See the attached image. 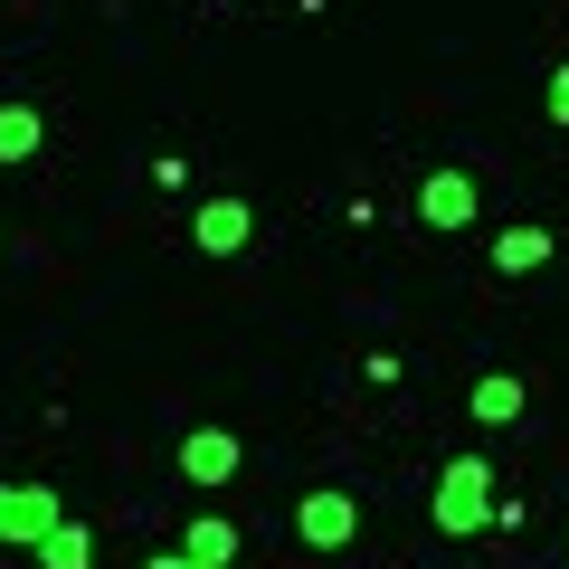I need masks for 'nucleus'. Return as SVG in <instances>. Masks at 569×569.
Returning <instances> with one entry per match:
<instances>
[{"label":"nucleus","mask_w":569,"mask_h":569,"mask_svg":"<svg viewBox=\"0 0 569 569\" xmlns=\"http://www.w3.org/2000/svg\"><path fill=\"white\" fill-rule=\"evenodd\" d=\"M0 257H10V238H0Z\"/></svg>","instance_id":"2eb2a0df"},{"label":"nucleus","mask_w":569,"mask_h":569,"mask_svg":"<svg viewBox=\"0 0 569 569\" xmlns=\"http://www.w3.org/2000/svg\"><path fill=\"white\" fill-rule=\"evenodd\" d=\"M295 541H305V550H351V541H361V503H351L342 485L305 493V503H295Z\"/></svg>","instance_id":"f03ea898"},{"label":"nucleus","mask_w":569,"mask_h":569,"mask_svg":"<svg viewBox=\"0 0 569 569\" xmlns=\"http://www.w3.org/2000/svg\"><path fill=\"white\" fill-rule=\"evenodd\" d=\"M485 257H493V276H541V266L560 257V238H550L541 219H512V228H493Z\"/></svg>","instance_id":"0eeeda50"},{"label":"nucleus","mask_w":569,"mask_h":569,"mask_svg":"<svg viewBox=\"0 0 569 569\" xmlns=\"http://www.w3.org/2000/svg\"><path fill=\"white\" fill-rule=\"evenodd\" d=\"M181 550H190V560H200V569H238L247 531H238V522H219V512H200V522L181 531Z\"/></svg>","instance_id":"9d476101"},{"label":"nucleus","mask_w":569,"mask_h":569,"mask_svg":"<svg viewBox=\"0 0 569 569\" xmlns=\"http://www.w3.org/2000/svg\"><path fill=\"white\" fill-rule=\"evenodd\" d=\"M181 475H190L200 493L238 485V475H247V447H238V427H190V437H181Z\"/></svg>","instance_id":"7ed1b4c3"},{"label":"nucleus","mask_w":569,"mask_h":569,"mask_svg":"<svg viewBox=\"0 0 569 569\" xmlns=\"http://www.w3.org/2000/svg\"><path fill=\"white\" fill-rule=\"evenodd\" d=\"M39 142H48V114H39L29 96H10V104H0V171L39 162Z\"/></svg>","instance_id":"1a4fd4ad"},{"label":"nucleus","mask_w":569,"mask_h":569,"mask_svg":"<svg viewBox=\"0 0 569 569\" xmlns=\"http://www.w3.org/2000/svg\"><path fill=\"white\" fill-rule=\"evenodd\" d=\"M485 522H493V466L485 456H447L437 466V531L447 541H475Z\"/></svg>","instance_id":"f257e3e1"},{"label":"nucleus","mask_w":569,"mask_h":569,"mask_svg":"<svg viewBox=\"0 0 569 569\" xmlns=\"http://www.w3.org/2000/svg\"><path fill=\"white\" fill-rule=\"evenodd\" d=\"M152 190H190V162H181V152H152Z\"/></svg>","instance_id":"ddd939ff"},{"label":"nucleus","mask_w":569,"mask_h":569,"mask_svg":"<svg viewBox=\"0 0 569 569\" xmlns=\"http://www.w3.org/2000/svg\"><path fill=\"white\" fill-rule=\"evenodd\" d=\"M466 408H475V427H522V408H531V389L512 380V370H485V380L466 389Z\"/></svg>","instance_id":"6e6552de"},{"label":"nucleus","mask_w":569,"mask_h":569,"mask_svg":"<svg viewBox=\"0 0 569 569\" xmlns=\"http://www.w3.org/2000/svg\"><path fill=\"white\" fill-rule=\"evenodd\" d=\"M247 238H257V209H247L238 190H209L200 219H190V247H209V257H247Z\"/></svg>","instance_id":"423d86ee"},{"label":"nucleus","mask_w":569,"mask_h":569,"mask_svg":"<svg viewBox=\"0 0 569 569\" xmlns=\"http://www.w3.org/2000/svg\"><path fill=\"white\" fill-rule=\"evenodd\" d=\"M39 569H96V531H86L77 512H67V522L39 541Z\"/></svg>","instance_id":"9b49d317"},{"label":"nucleus","mask_w":569,"mask_h":569,"mask_svg":"<svg viewBox=\"0 0 569 569\" xmlns=\"http://www.w3.org/2000/svg\"><path fill=\"white\" fill-rule=\"evenodd\" d=\"M475 209H485V190H475V171H427V181H418V219L437 228V238H456V228H475Z\"/></svg>","instance_id":"39448f33"},{"label":"nucleus","mask_w":569,"mask_h":569,"mask_svg":"<svg viewBox=\"0 0 569 569\" xmlns=\"http://www.w3.org/2000/svg\"><path fill=\"white\" fill-rule=\"evenodd\" d=\"M541 114H550V123H560V133H569V58L550 67V96H541Z\"/></svg>","instance_id":"f8f14e48"},{"label":"nucleus","mask_w":569,"mask_h":569,"mask_svg":"<svg viewBox=\"0 0 569 569\" xmlns=\"http://www.w3.org/2000/svg\"><path fill=\"white\" fill-rule=\"evenodd\" d=\"M142 569H200V560H190V550H162V560H142Z\"/></svg>","instance_id":"4468645a"},{"label":"nucleus","mask_w":569,"mask_h":569,"mask_svg":"<svg viewBox=\"0 0 569 569\" xmlns=\"http://www.w3.org/2000/svg\"><path fill=\"white\" fill-rule=\"evenodd\" d=\"M58 522H67V512H58L48 485H0V541H10V550H39Z\"/></svg>","instance_id":"20e7f679"}]
</instances>
